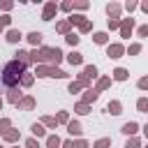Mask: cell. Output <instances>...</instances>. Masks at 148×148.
Listing matches in <instances>:
<instances>
[{
  "label": "cell",
  "mask_w": 148,
  "mask_h": 148,
  "mask_svg": "<svg viewBox=\"0 0 148 148\" xmlns=\"http://www.w3.org/2000/svg\"><path fill=\"white\" fill-rule=\"evenodd\" d=\"M60 146V139L58 136H49V148H58Z\"/></svg>",
  "instance_id": "4fadbf2b"
},
{
  "label": "cell",
  "mask_w": 148,
  "mask_h": 148,
  "mask_svg": "<svg viewBox=\"0 0 148 148\" xmlns=\"http://www.w3.org/2000/svg\"><path fill=\"white\" fill-rule=\"evenodd\" d=\"M130 53H139V44H132L130 46Z\"/></svg>",
  "instance_id": "d4e9b609"
},
{
  "label": "cell",
  "mask_w": 148,
  "mask_h": 148,
  "mask_svg": "<svg viewBox=\"0 0 148 148\" xmlns=\"http://www.w3.org/2000/svg\"><path fill=\"white\" fill-rule=\"evenodd\" d=\"M146 148H148V146H146Z\"/></svg>",
  "instance_id": "1f68e13d"
},
{
  "label": "cell",
  "mask_w": 148,
  "mask_h": 148,
  "mask_svg": "<svg viewBox=\"0 0 148 148\" xmlns=\"http://www.w3.org/2000/svg\"><path fill=\"white\" fill-rule=\"evenodd\" d=\"M0 28H2V25H0Z\"/></svg>",
  "instance_id": "4dcf8cb0"
},
{
  "label": "cell",
  "mask_w": 148,
  "mask_h": 148,
  "mask_svg": "<svg viewBox=\"0 0 148 148\" xmlns=\"http://www.w3.org/2000/svg\"><path fill=\"white\" fill-rule=\"evenodd\" d=\"M76 111H79V113H88V106H86V104H79Z\"/></svg>",
  "instance_id": "7402d4cb"
},
{
  "label": "cell",
  "mask_w": 148,
  "mask_h": 148,
  "mask_svg": "<svg viewBox=\"0 0 148 148\" xmlns=\"http://www.w3.org/2000/svg\"><path fill=\"white\" fill-rule=\"evenodd\" d=\"M67 42H69V44H76L79 37H76V35H67Z\"/></svg>",
  "instance_id": "d6986e66"
},
{
  "label": "cell",
  "mask_w": 148,
  "mask_h": 148,
  "mask_svg": "<svg viewBox=\"0 0 148 148\" xmlns=\"http://www.w3.org/2000/svg\"><path fill=\"white\" fill-rule=\"evenodd\" d=\"M109 146H111V139H99L95 143V148H109Z\"/></svg>",
  "instance_id": "8fae6325"
},
{
  "label": "cell",
  "mask_w": 148,
  "mask_h": 148,
  "mask_svg": "<svg viewBox=\"0 0 148 148\" xmlns=\"http://www.w3.org/2000/svg\"><path fill=\"white\" fill-rule=\"evenodd\" d=\"M53 12H56V5H49V7H46V9H44V18H46V21H49V18H51V16H53Z\"/></svg>",
  "instance_id": "8992f818"
},
{
  "label": "cell",
  "mask_w": 148,
  "mask_h": 148,
  "mask_svg": "<svg viewBox=\"0 0 148 148\" xmlns=\"http://www.w3.org/2000/svg\"><path fill=\"white\" fill-rule=\"evenodd\" d=\"M109 111H111L113 116H118V113H120V104H118V102H111V104H109Z\"/></svg>",
  "instance_id": "9c48e42d"
},
{
  "label": "cell",
  "mask_w": 148,
  "mask_h": 148,
  "mask_svg": "<svg viewBox=\"0 0 148 148\" xmlns=\"http://www.w3.org/2000/svg\"><path fill=\"white\" fill-rule=\"evenodd\" d=\"M67 60H69L72 65H79V62H81V53H72V56H69Z\"/></svg>",
  "instance_id": "7c38bea8"
},
{
  "label": "cell",
  "mask_w": 148,
  "mask_h": 148,
  "mask_svg": "<svg viewBox=\"0 0 148 148\" xmlns=\"http://www.w3.org/2000/svg\"><path fill=\"white\" fill-rule=\"evenodd\" d=\"M16 136H18V134H16V132H7V141H14V139H16Z\"/></svg>",
  "instance_id": "cb8c5ba5"
},
{
  "label": "cell",
  "mask_w": 148,
  "mask_h": 148,
  "mask_svg": "<svg viewBox=\"0 0 148 148\" xmlns=\"http://www.w3.org/2000/svg\"><path fill=\"white\" fill-rule=\"evenodd\" d=\"M28 39H30V44H39L42 42V32H30Z\"/></svg>",
  "instance_id": "5b68a950"
},
{
  "label": "cell",
  "mask_w": 148,
  "mask_h": 148,
  "mask_svg": "<svg viewBox=\"0 0 148 148\" xmlns=\"http://www.w3.org/2000/svg\"><path fill=\"white\" fill-rule=\"evenodd\" d=\"M32 132H35L37 136H44V127H42V125H32Z\"/></svg>",
  "instance_id": "9a60e30c"
},
{
  "label": "cell",
  "mask_w": 148,
  "mask_h": 148,
  "mask_svg": "<svg viewBox=\"0 0 148 148\" xmlns=\"http://www.w3.org/2000/svg\"><path fill=\"white\" fill-rule=\"evenodd\" d=\"M69 134H81V125L79 123H69Z\"/></svg>",
  "instance_id": "30bf717a"
},
{
  "label": "cell",
  "mask_w": 148,
  "mask_h": 148,
  "mask_svg": "<svg viewBox=\"0 0 148 148\" xmlns=\"http://www.w3.org/2000/svg\"><path fill=\"white\" fill-rule=\"evenodd\" d=\"M76 148H88V143H86V141H79V143H76Z\"/></svg>",
  "instance_id": "83f0119b"
},
{
  "label": "cell",
  "mask_w": 148,
  "mask_h": 148,
  "mask_svg": "<svg viewBox=\"0 0 148 148\" xmlns=\"http://www.w3.org/2000/svg\"><path fill=\"white\" fill-rule=\"evenodd\" d=\"M120 53H123V46L120 44H111L109 46V56L111 58H120Z\"/></svg>",
  "instance_id": "7a4b0ae2"
},
{
  "label": "cell",
  "mask_w": 148,
  "mask_h": 148,
  "mask_svg": "<svg viewBox=\"0 0 148 148\" xmlns=\"http://www.w3.org/2000/svg\"><path fill=\"white\" fill-rule=\"evenodd\" d=\"M139 88H148V76H143V79L139 81Z\"/></svg>",
  "instance_id": "603a6c76"
},
{
  "label": "cell",
  "mask_w": 148,
  "mask_h": 148,
  "mask_svg": "<svg viewBox=\"0 0 148 148\" xmlns=\"http://www.w3.org/2000/svg\"><path fill=\"white\" fill-rule=\"evenodd\" d=\"M125 148H139V141H136V139H132V141H127V143H125Z\"/></svg>",
  "instance_id": "2e32d148"
},
{
  "label": "cell",
  "mask_w": 148,
  "mask_h": 148,
  "mask_svg": "<svg viewBox=\"0 0 148 148\" xmlns=\"http://www.w3.org/2000/svg\"><path fill=\"white\" fill-rule=\"evenodd\" d=\"M28 148H39V146H37V143H35V141L30 139V141H28Z\"/></svg>",
  "instance_id": "4316f807"
},
{
  "label": "cell",
  "mask_w": 148,
  "mask_h": 148,
  "mask_svg": "<svg viewBox=\"0 0 148 148\" xmlns=\"http://www.w3.org/2000/svg\"><path fill=\"white\" fill-rule=\"evenodd\" d=\"M21 72H23V65H21L18 60H14V62H9V65L5 67V74H2V81H5L7 86H14V83L18 81V76H21Z\"/></svg>",
  "instance_id": "6da1fadb"
},
{
  "label": "cell",
  "mask_w": 148,
  "mask_h": 148,
  "mask_svg": "<svg viewBox=\"0 0 148 148\" xmlns=\"http://www.w3.org/2000/svg\"><path fill=\"white\" fill-rule=\"evenodd\" d=\"M130 30H132V18H127V21L123 23V35L127 37V35H130Z\"/></svg>",
  "instance_id": "52a82bcc"
},
{
  "label": "cell",
  "mask_w": 148,
  "mask_h": 148,
  "mask_svg": "<svg viewBox=\"0 0 148 148\" xmlns=\"http://www.w3.org/2000/svg\"><path fill=\"white\" fill-rule=\"evenodd\" d=\"M32 104H35V102H32L30 97H28V99H23V106H25V109H32Z\"/></svg>",
  "instance_id": "44dd1931"
},
{
  "label": "cell",
  "mask_w": 148,
  "mask_h": 148,
  "mask_svg": "<svg viewBox=\"0 0 148 148\" xmlns=\"http://www.w3.org/2000/svg\"><path fill=\"white\" fill-rule=\"evenodd\" d=\"M123 132H125V134H134V132H136V123H125V125H123Z\"/></svg>",
  "instance_id": "277c9868"
},
{
  "label": "cell",
  "mask_w": 148,
  "mask_h": 148,
  "mask_svg": "<svg viewBox=\"0 0 148 148\" xmlns=\"http://www.w3.org/2000/svg\"><path fill=\"white\" fill-rule=\"evenodd\" d=\"M139 35H148V25H143V28H139Z\"/></svg>",
  "instance_id": "484cf974"
},
{
  "label": "cell",
  "mask_w": 148,
  "mask_h": 148,
  "mask_svg": "<svg viewBox=\"0 0 148 148\" xmlns=\"http://www.w3.org/2000/svg\"><path fill=\"white\" fill-rule=\"evenodd\" d=\"M113 76H116L118 81H125V79H127V72H125V69H116V72H113Z\"/></svg>",
  "instance_id": "ba28073f"
},
{
  "label": "cell",
  "mask_w": 148,
  "mask_h": 148,
  "mask_svg": "<svg viewBox=\"0 0 148 148\" xmlns=\"http://www.w3.org/2000/svg\"><path fill=\"white\" fill-rule=\"evenodd\" d=\"M139 109L146 111V109H148V99H139Z\"/></svg>",
  "instance_id": "ac0fdd59"
},
{
  "label": "cell",
  "mask_w": 148,
  "mask_h": 148,
  "mask_svg": "<svg viewBox=\"0 0 148 148\" xmlns=\"http://www.w3.org/2000/svg\"><path fill=\"white\" fill-rule=\"evenodd\" d=\"M95 42H97V44H104V42H106V35H104V32H97V35H95Z\"/></svg>",
  "instance_id": "5bb4252c"
},
{
  "label": "cell",
  "mask_w": 148,
  "mask_h": 148,
  "mask_svg": "<svg viewBox=\"0 0 148 148\" xmlns=\"http://www.w3.org/2000/svg\"><path fill=\"white\" fill-rule=\"evenodd\" d=\"M143 130H146V136H148V125H146V127H143Z\"/></svg>",
  "instance_id": "f546056e"
},
{
  "label": "cell",
  "mask_w": 148,
  "mask_h": 148,
  "mask_svg": "<svg viewBox=\"0 0 148 148\" xmlns=\"http://www.w3.org/2000/svg\"><path fill=\"white\" fill-rule=\"evenodd\" d=\"M95 97H97V92H95V90H90V92L86 95V102H90V99H95Z\"/></svg>",
  "instance_id": "ffe728a7"
},
{
  "label": "cell",
  "mask_w": 148,
  "mask_h": 148,
  "mask_svg": "<svg viewBox=\"0 0 148 148\" xmlns=\"http://www.w3.org/2000/svg\"><path fill=\"white\" fill-rule=\"evenodd\" d=\"M95 74H97L95 67H86V76H95Z\"/></svg>",
  "instance_id": "e0dca14e"
},
{
  "label": "cell",
  "mask_w": 148,
  "mask_h": 148,
  "mask_svg": "<svg viewBox=\"0 0 148 148\" xmlns=\"http://www.w3.org/2000/svg\"><path fill=\"white\" fill-rule=\"evenodd\" d=\"M62 148H74V143H72V141H65V146H62Z\"/></svg>",
  "instance_id": "f1b7e54d"
},
{
  "label": "cell",
  "mask_w": 148,
  "mask_h": 148,
  "mask_svg": "<svg viewBox=\"0 0 148 148\" xmlns=\"http://www.w3.org/2000/svg\"><path fill=\"white\" fill-rule=\"evenodd\" d=\"M18 39H21V32L18 30H9L7 32V42H18Z\"/></svg>",
  "instance_id": "3957f363"
}]
</instances>
